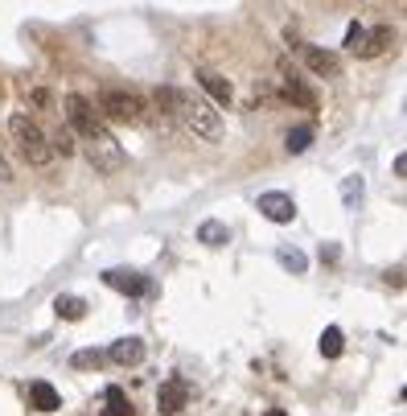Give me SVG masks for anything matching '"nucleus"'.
Wrapping results in <instances>:
<instances>
[{
	"mask_svg": "<svg viewBox=\"0 0 407 416\" xmlns=\"http://www.w3.org/2000/svg\"><path fill=\"white\" fill-rule=\"evenodd\" d=\"M309 145H312V124H296L288 132V153H305Z\"/></svg>",
	"mask_w": 407,
	"mask_h": 416,
	"instance_id": "18",
	"label": "nucleus"
},
{
	"mask_svg": "<svg viewBox=\"0 0 407 416\" xmlns=\"http://www.w3.org/2000/svg\"><path fill=\"white\" fill-rule=\"evenodd\" d=\"M186 404H190V384H186L181 375H173V379H165V384L157 388V408L165 416H177Z\"/></svg>",
	"mask_w": 407,
	"mask_h": 416,
	"instance_id": "8",
	"label": "nucleus"
},
{
	"mask_svg": "<svg viewBox=\"0 0 407 416\" xmlns=\"http://www.w3.org/2000/svg\"><path fill=\"white\" fill-rule=\"evenodd\" d=\"M198 239L206 247H222L226 239H231V227L226 222H218V219H206L202 227H198Z\"/></svg>",
	"mask_w": 407,
	"mask_h": 416,
	"instance_id": "15",
	"label": "nucleus"
},
{
	"mask_svg": "<svg viewBox=\"0 0 407 416\" xmlns=\"http://www.w3.org/2000/svg\"><path fill=\"white\" fill-rule=\"evenodd\" d=\"M107 359H111V363H120V367H136V363L144 359V343H140V338H120V343H111Z\"/></svg>",
	"mask_w": 407,
	"mask_h": 416,
	"instance_id": "13",
	"label": "nucleus"
},
{
	"mask_svg": "<svg viewBox=\"0 0 407 416\" xmlns=\"http://www.w3.org/2000/svg\"><path fill=\"white\" fill-rule=\"evenodd\" d=\"M83 153H87V161H91L95 173H120L123 170V148L107 128L95 132V136H87V141H83Z\"/></svg>",
	"mask_w": 407,
	"mask_h": 416,
	"instance_id": "3",
	"label": "nucleus"
},
{
	"mask_svg": "<svg viewBox=\"0 0 407 416\" xmlns=\"http://www.w3.org/2000/svg\"><path fill=\"white\" fill-rule=\"evenodd\" d=\"M395 42V29L391 25H379V29H366V46H362V58H379L387 54V46Z\"/></svg>",
	"mask_w": 407,
	"mask_h": 416,
	"instance_id": "14",
	"label": "nucleus"
},
{
	"mask_svg": "<svg viewBox=\"0 0 407 416\" xmlns=\"http://www.w3.org/2000/svg\"><path fill=\"white\" fill-rule=\"evenodd\" d=\"M0 182H13V165H8V157L0 153Z\"/></svg>",
	"mask_w": 407,
	"mask_h": 416,
	"instance_id": "24",
	"label": "nucleus"
},
{
	"mask_svg": "<svg viewBox=\"0 0 407 416\" xmlns=\"http://www.w3.org/2000/svg\"><path fill=\"white\" fill-rule=\"evenodd\" d=\"M29 404H33L37 412H58V408H62V396H58L54 384L37 379V384H29Z\"/></svg>",
	"mask_w": 407,
	"mask_h": 416,
	"instance_id": "11",
	"label": "nucleus"
},
{
	"mask_svg": "<svg viewBox=\"0 0 407 416\" xmlns=\"http://www.w3.org/2000/svg\"><path fill=\"white\" fill-rule=\"evenodd\" d=\"M99 116H107V120H116V124H140L144 120V103H140L136 91L107 87V91L99 95Z\"/></svg>",
	"mask_w": 407,
	"mask_h": 416,
	"instance_id": "4",
	"label": "nucleus"
},
{
	"mask_svg": "<svg viewBox=\"0 0 407 416\" xmlns=\"http://www.w3.org/2000/svg\"><path fill=\"white\" fill-rule=\"evenodd\" d=\"M341 350H346V334L337 326H325L321 330V355L325 359H341Z\"/></svg>",
	"mask_w": 407,
	"mask_h": 416,
	"instance_id": "17",
	"label": "nucleus"
},
{
	"mask_svg": "<svg viewBox=\"0 0 407 416\" xmlns=\"http://www.w3.org/2000/svg\"><path fill=\"white\" fill-rule=\"evenodd\" d=\"M280 264H284V268H292V272H305V268H309V260H305L296 247H292V251H288V247L280 251Z\"/></svg>",
	"mask_w": 407,
	"mask_h": 416,
	"instance_id": "22",
	"label": "nucleus"
},
{
	"mask_svg": "<svg viewBox=\"0 0 407 416\" xmlns=\"http://www.w3.org/2000/svg\"><path fill=\"white\" fill-rule=\"evenodd\" d=\"M267 416H288V412H280V408H272V412H267Z\"/></svg>",
	"mask_w": 407,
	"mask_h": 416,
	"instance_id": "25",
	"label": "nucleus"
},
{
	"mask_svg": "<svg viewBox=\"0 0 407 416\" xmlns=\"http://www.w3.org/2000/svg\"><path fill=\"white\" fill-rule=\"evenodd\" d=\"M49 148H54V153H62V157H71L74 148H78V145H74V132H71V128H58V132L49 136Z\"/></svg>",
	"mask_w": 407,
	"mask_h": 416,
	"instance_id": "20",
	"label": "nucleus"
},
{
	"mask_svg": "<svg viewBox=\"0 0 407 416\" xmlns=\"http://www.w3.org/2000/svg\"><path fill=\"white\" fill-rule=\"evenodd\" d=\"M103 416H136V412H132V404H128V396L120 388H107V412Z\"/></svg>",
	"mask_w": 407,
	"mask_h": 416,
	"instance_id": "19",
	"label": "nucleus"
},
{
	"mask_svg": "<svg viewBox=\"0 0 407 416\" xmlns=\"http://www.w3.org/2000/svg\"><path fill=\"white\" fill-rule=\"evenodd\" d=\"M198 83H202V91L214 99V103H222V107H226V103H231V95H235V91H231V83H226L218 71H206V66L198 71Z\"/></svg>",
	"mask_w": 407,
	"mask_h": 416,
	"instance_id": "12",
	"label": "nucleus"
},
{
	"mask_svg": "<svg viewBox=\"0 0 407 416\" xmlns=\"http://www.w3.org/2000/svg\"><path fill=\"white\" fill-rule=\"evenodd\" d=\"M362 46H366V25H350V29H346V49H350V54H362Z\"/></svg>",
	"mask_w": 407,
	"mask_h": 416,
	"instance_id": "21",
	"label": "nucleus"
},
{
	"mask_svg": "<svg viewBox=\"0 0 407 416\" xmlns=\"http://www.w3.org/2000/svg\"><path fill=\"white\" fill-rule=\"evenodd\" d=\"M157 103L165 107L169 116H177V120L190 128L193 136H206V141H214L218 132H222V120H218V112L206 103V99L190 95V91H177V87H157Z\"/></svg>",
	"mask_w": 407,
	"mask_h": 416,
	"instance_id": "1",
	"label": "nucleus"
},
{
	"mask_svg": "<svg viewBox=\"0 0 407 416\" xmlns=\"http://www.w3.org/2000/svg\"><path fill=\"white\" fill-rule=\"evenodd\" d=\"M255 206H260V215H264L267 222H292L296 219V202H292V194H284V190H267V194H260Z\"/></svg>",
	"mask_w": 407,
	"mask_h": 416,
	"instance_id": "7",
	"label": "nucleus"
},
{
	"mask_svg": "<svg viewBox=\"0 0 407 416\" xmlns=\"http://www.w3.org/2000/svg\"><path fill=\"white\" fill-rule=\"evenodd\" d=\"M103 285H107V289H116V293H128V297H140L144 289H148V280H144L140 272H132V268L103 272Z\"/></svg>",
	"mask_w": 407,
	"mask_h": 416,
	"instance_id": "10",
	"label": "nucleus"
},
{
	"mask_svg": "<svg viewBox=\"0 0 407 416\" xmlns=\"http://www.w3.org/2000/svg\"><path fill=\"white\" fill-rule=\"evenodd\" d=\"M62 107H66V128H71V132H78V141H87V136L103 132V116L95 112V103H91L87 95L71 91V95L62 99Z\"/></svg>",
	"mask_w": 407,
	"mask_h": 416,
	"instance_id": "5",
	"label": "nucleus"
},
{
	"mask_svg": "<svg viewBox=\"0 0 407 416\" xmlns=\"http://www.w3.org/2000/svg\"><path fill=\"white\" fill-rule=\"evenodd\" d=\"M280 87H284V99H292L296 107H305V112H317V91H312L309 83L300 78V71H296V66L280 62Z\"/></svg>",
	"mask_w": 407,
	"mask_h": 416,
	"instance_id": "6",
	"label": "nucleus"
},
{
	"mask_svg": "<svg viewBox=\"0 0 407 416\" xmlns=\"http://www.w3.org/2000/svg\"><path fill=\"white\" fill-rule=\"evenodd\" d=\"M296 49H300V58L309 62L312 74H321V78H337V74H341L337 54H329V49H321V46H296Z\"/></svg>",
	"mask_w": 407,
	"mask_h": 416,
	"instance_id": "9",
	"label": "nucleus"
},
{
	"mask_svg": "<svg viewBox=\"0 0 407 416\" xmlns=\"http://www.w3.org/2000/svg\"><path fill=\"white\" fill-rule=\"evenodd\" d=\"M54 314L66 318V321H83L87 318V301H83V297H58V301H54Z\"/></svg>",
	"mask_w": 407,
	"mask_h": 416,
	"instance_id": "16",
	"label": "nucleus"
},
{
	"mask_svg": "<svg viewBox=\"0 0 407 416\" xmlns=\"http://www.w3.org/2000/svg\"><path fill=\"white\" fill-rule=\"evenodd\" d=\"M99 363H103L99 350H78V355H74V367H99Z\"/></svg>",
	"mask_w": 407,
	"mask_h": 416,
	"instance_id": "23",
	"label": "nucleus"
},
{
	"mask_svg": "<svg viewBox=\"0 0 407 416\" xmlns=\"http://www.w3.org/2000/svg\"><path fill=\"white\" fill-rule=\"evenodd\" d=\"M8 136H13V145H17V153H21L29 165H49L54 161V148H49V136L42 132V124L29 120L25 112H17L13 120H8Z\"/></svg>",
	"mask_w": 407,
	"mask_h": 416,
	"instance_id": "2",
	"label": "nucleus"
}]
</instances>
